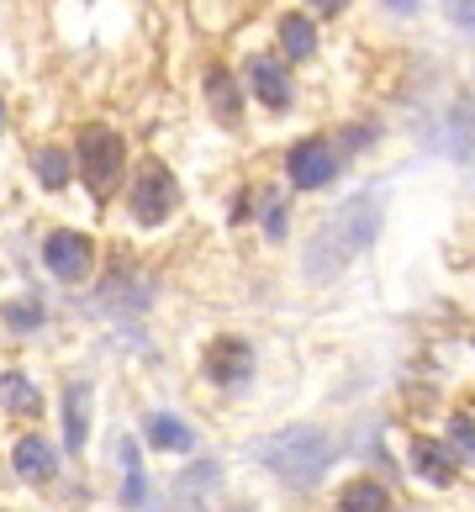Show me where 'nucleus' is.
<instances>
[{
  "instance_id": "1",
  "label": "nucleus",
  "mask_w": 475,
  "mask_h": 512,
  "mask_svg": "<svg viewBox=\"0 0 475 512\" xmlns=\"http://www.w3.org/2000/svg\"><path fill=\"white\" fill-rule=\"evenodd\" d=\"M380 227H386V191L375 185V191L349 196L344 206H333V212L317 222L307 254H301V275H307V280H333V275H344L359 254L375 249Z\"/></svg>"
},
{
  "instance_id": "19",
  "label": "nucleus",
  "mask_w": 475,
  "mask_h": 512,
  "mask_svg": "<svg viewBox=\"0 0 475 512\" xmlns=\"http://www.w3.org/2000/svg\"><path fill=\"white\" fill-rule=\"evenodd\" d=\"M117 460H122V512H138L148 502V470H143V444L138 439H117Z\"/></svg>"
},
{
  "instance_id": "13",
  "label": "nucleus",
  "mask_w": 475,
  "mask_h": 512,
  "mask_svg": "<svg viewBox=\"0 0 475 512\" xmlns=\"http://www.w3.org/2000/svg\"><path fill=\"white\" fill-rule=\"evenodd\" d=\"M27 164H32V180H37V191H43V196L74 191V154H69L64 138L32 143V148H27Z\"/></svg>"
},
{
  "instance_id": "24",
  "label": "nucleus",
  "mask_w": 475,
  "mask_h": 512,
  "mask_svg": "<svg viewBox=\"0 0 475 512\" xmlns=\"http://www.w3.org/2000/svg\"><path fill=\"white\" fill-rule=\"evenodd\" d=\"M307 6H312L317 16H338V11H349V0H307Z\"/></svg>"
},
{
  "instance_id": "4",
  "label": "nucleus",
  "mask_w": 475,
  "mask_h": 512,
  "mask_svg": "<svg viewBox=\"0 0 475 512\" xmlns=\"http://www.w3.org/2000/svg\"><path fill=\"white\" fill-rule=\"evenodd\" d=\"M154 301H159V270L143 254H132V249L101 254V264H95V307L106 317L138 322L154 312Z\"/></svg>"
},
{
  "instance_id": "16",
  "label": "nucleus",
  "mask_w": 475,
  "mask_h": 512,
  "mask_svg": "<svg viewBox=\"0 0 475 512\" xmlns=\"http://www.w3.org/2000/svg\"><path fill=\"white\" fill-rule=\"evenodd\" d=\"M138 444L148 454H190L196 449V428L180 412H143L138 417Z\"/></svg>"
},
{
  "instance_id": "5",
  "label": "nucleus",
  "mask_w": 475,
  "mask_h": 512,
  "mask_svg": "<svg viewBox=\"0 0 475 512\" xmlns=\"http://www.w3.org/2000/svg\"><path fill=\"white\" fill-rule=\"evenodd\" d=\"M117 201H122V212H127V222L138 227V233H164V227L180 217L185 191H180L175 169H169L159 154H143V159H132Z\"/></svg>"
},
{
  "instance_id": "17",
  "label": "nucleus",
  "mask_w": 475,
  "mask_h": 512,
  "mask_svg": "<svg viewBox=\"0 0 475 512\" xmlns=\"http://www.w3.org/2000/svg\"><path fill=\"white\" fill-rule=\"evenodd\" d=\"M275 43H280V59L285 64H307V59H317V22L307 11H280L275 16Z\"/></svg>"
},
{
  "instance_id": "14",
  "label": "nucleus",
  "mask_w": 475,
  "mask_h": 512,
  "mask_svg": "<svg viewBox=\"0 0 475 512\" xmlns=\"http://www.w3.org/2000/svg\"><path fill=\"white\" fill-rule=\"evenodd\" d=\"M407 465L439 491H449L454 481H460V460H454L449 439H433V433H412L407 439Z\"/></svg>"
},
{
  "instance_id": "12",
  "label": "nucleus",
  "mask_w": 475,
  "mask_h": 512,
  "mask_svg": "<svg viewBox=\"0 0 475 512\" xmlns=\"http://www.w3.org/2000/svg\"><path fill=\"white\" fill-rule=\"evenodd\" d=\"M201 101L212 111V122L238 132L243 127V106H249V90H243V74H233L227 64H212L201 74Z\"/></svg>"
},
{
  "instance_id": "6",
  "label": "nucleus",
  "mask_w": 475,
  "mask_h": 512,
  "mask_svg": "<svg viewBox=\"0 0 475 512\" xmlns=\"http://www.w3.org/2000/svg\"><path fill=\"white\" fill-rule=\"evenodd\" d=\"M37 264H43V275L53 286L64 291H80L95 280V264H101V243H95L85 227H48L43 243H37Z\"/></svg>"
},
{
  "instance_id": "9",
  "label": "nucleus",
  "mask_w": 475,
  "mask_h": 512,
  "mask_svg": "<svg viewBox=\"0 0 475 512\" xmlns=\"http://www.w3.org/2000/svg\"><path fill=\"white\" fill-rule=\"evenodd\" d=\"M90 428H95V375L69 370L59 381V449H64V460H80L90 449Z\"/></svg>"
},
{
  "instance_id": "22",
  "label": "nucleus",
  "mask_w": 475,
  "mask_h": 512,
  "mask_svg": "<svg viewBox=\"0 0 475 512\" xmlns=\"http://www.w3.org/2000/svg\"><path fill=\"white\" fill-rule=\"evenodd\" d=\"M259 227H264V238H270V243H280L285 233H291V206H285L280 196H270L259 206Z\"/></svg>"
},
{
  "instance_id": "27",
  "label": "nucleus",
  "mask_w": 475,
  "mask_h": 512,
  "mask_svg": "<svg viewBox=\"0 0 475 512\" xmlns=\"http://www.w3.org/2000/svg\"><path fill=\"white\" fill-rule=\"evenodd\" d=\"M138 512H180V507H154V502H143Z\"/></svg>"
},
{
  "instance_id": "8",
  "label": "nucleus",
  "mask_w": 475,
  "mask_h": 512,
  "mask_svg": "<svg viewBox=\"0 0 475 512\" xmlns=\"http://www.w3.org/2000/svg\"><path fill=\"white\" fill-rule=\"evenodd\" d=\"M344 175V148H338L333 132H307L285 148V180L291 191H328V185Z\"/></svg>"
},
{
  "instance_id": "23",
  "label": "nucleus",
  "mask_w": 475,
  "mask_h": 512,
  "mask_svg": "<svg viewBox=\"0 0 475 512\" xmlns=\"http://www.w3.org/2000/svg\"><path fill=\"white\" fill-rule=\"evenodd\" d=\"M444 16H449V22L460 27V32L475 37V0H444Z\"/></svg>"
},
{
  "instance_id": "10",
  "label": "nucleus",
  "mask_w": 475,
  "mask_h": 512,
  "mask_svg": "<svg viewBox=\"0 0 475 512\" xmlns=\"http://www.w3.org/2000/svg\"><path fill=\"white\" fill-rule=\"evenodd\" d=\"M196 370H201V381H206V386L238 391V386H249V381H254L259 354H254V344H249L243 333H212V338L201 344Z\"/></svg>"
},
{
  "instance_id": "11",
  "label": "nucleus",
  "mask_w": 475,
  "mask_h": 512,
  "mask_svg": "<svg viewBox=\"0 0 475 512\" xmlns=\"http://www.w3.org/2000/svg\"><path fill=\"white\" fill-rule=\"evenodd\" d=\"M243 90L264 106V111H291L296 106V80L291 69H285V59H275V53H254L249 64H243Z\"/></svg>"
},
{
  "instance_id": "20",
  "label": "nucleus",
  "mask_w": 475,
  "mask_h": 512,
  "mask_svg": "<svg viewBox=\"0 0 475 512\" xmlns=\"http://www.w3.org/2000/svg\"><path fill=\"white\" fill-rule=\"evenodd\" d=\"M338 512H396V497L386 491V481L354 476L344 491H338Z\"/></svg>"
},
{
  "instance_id": "18",
  "label": "nucleus",
  "mask_w": 475,
  "mask_h": 512,
  "mask_svg": "<svg viewBox=\"0 0 475 512\" xmlns=\"http://www.w3.org/2000/svg\"><path fill=\"white\" fill-rule=\"evenodd\" d=\"M0 328H6V338H37L48 328V301L37 291L0 296Z\"/></svg>"
},
{
  "instance_id": "25",
  "label": "nucleus",
  "mask_w": 475,
  "mask_h": 512,
  "mask_svg": "<svg viewBox=\"0 0 475 512\" xmlns=\"http://www.w3.org/2000/svg\"><path fill=\"white\" fill-rule=\"evenodd\" d=\"M11 127V106H6V96H0V132Z\"/></svg>"
},
{
  "instance_id": "2",
  "label": "nucleus",
  "mask_w": 475,
  "mask_h": 512,
  "mask_svg": "<svg viewBox=\"0 0 475 512\" xmlns=\"http://www.w3.org/2000/svg\"><path fill=\"white\" fill-rule=\"evenodd\" d=\"M69 154H74V185H85L90 206H95V212H106V206L122 196V180H127V169H132L127 132L101 122V117H90V122L74 127Z\"/></svg>"
},
{
  "instance_id": "26",
  "label": "nucleus",
  "mask_w": 475,
  "mask_h": 512,
  "mask_svg": "<svg viewBox=\"0 0 475 512\" xmlns=\"http://www.w3.org/2000/svg\"><path fill=\"white\" fill-rule=\"evenodd\" d=\"M386 6H396V11H407V16H412V11H417V0H386Z\"/></svg>"
},
{
  "instance_id": "7",
  "label": "nucleus",
  "mask_w": 475,
  "mask_h": 512,
  "mask_svg": "<svg viewBox=\"0 0 475 512\" xmlns=\"http://www.w3.org/2000/svg\"><path fill=\"white\" fill-rule=\"evenodd\" d=\"M6 470H11V481L16 486H32V491H48L53 481L64 476V449H59V439L53 433H43V428H16V439H11V449H6Z\"/></svg>"
},
{
  "instance_id": "3",
  "label": "nucleus",
  "mask_w": 475,
  "mask_h": 512,
  "mask_svg": "<svg viewBox=\"0 0 475 512\" xmlns=\"http://www.w3.org/2000/svg\"><path fill=\"white\" fill-rule=\"evenodd\" d=\"M254 460L270 470L275 481L307 491V486H317L322 476H328V465L338 460V439L317 423H296V428H280V433H270V439H259Z\"/></svg>"
},
{
  "instance_id": "15",
  "label": "nucleus",
  "mask_w": 475,
  "mask_h": 512,
  "mask_svg": "<svg viewBox=\"0 0 475 512\" xmlns=\"http://www.w3.org/2000/svg\"><path fill=\"white\" fill-rule=\"evenodd\" d=\"M0 412H6L16 428H22V423H43L48 402H43V391H37L27 365H6V370H0Z\"/></svg>"
},
{
  "instance_id": "21",
  "label": "nucleus",
  "mask_w": 475,
  "mask_h": 512,
  "mask_svg": "<svg viewBox=\"0 0 475 512\" xmlns=\"http://www.w3.org/2000/svg\"><path fill=\"white\" fill-rule=\"evenodd\" d=\"M449 449H454L460 465L475 470V412H454L449 417Z\"/></svg>"
}]
</instances>
